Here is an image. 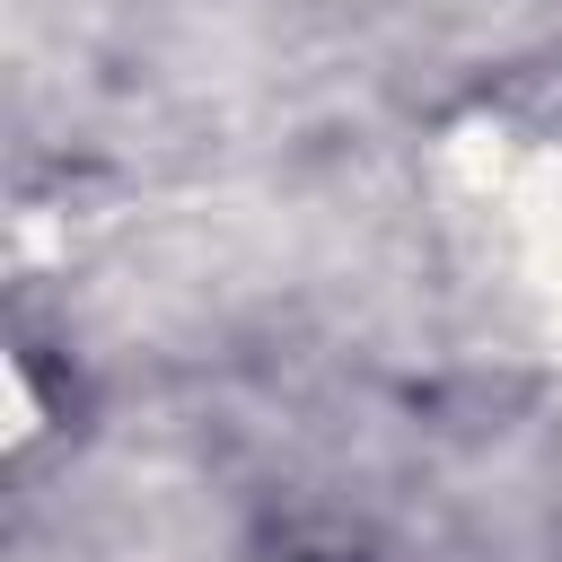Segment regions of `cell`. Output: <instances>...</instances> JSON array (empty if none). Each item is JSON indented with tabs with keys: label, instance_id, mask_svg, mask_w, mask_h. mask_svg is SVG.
<instances>
[{
	"label": "cell",
	"instance_id": "obj_1",
	"mask_svg": "<svg viewBox=\"0 0 562 562\" xmlns=\"http://www.w3.org/2000/svg\"><path fill=\"white\" fill-rule=\"evenodd\" d=\"M501 263L509 290L536 307V325L562 342V158H536L501 193Z\"/></svg>",
	"mask_w": 562,
	"mask_h": 562
}]
</instances>
